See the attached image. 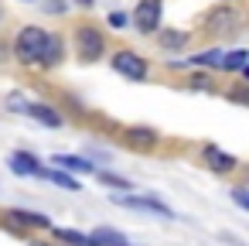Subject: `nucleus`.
Here are the masks:
<instances>
[{"label": "nucleus", "mask_w": 249, "mask_h": 246, "mask_svg": "<svg viewBox=\"0 0 249 246\" xmlns=\"http://www.w3.org/2000/svg\"><path fill=\"white\" fill-rule=\"evenodd\" d=\"M45 41H48V31H41V28H21V35L14 41V55L24 65H38L41 52H45Z\"/></svg>", "instance_id": "nucleus-1"}, {"label": "nucleus", "mask_w": 249, "mask_h": 246, "mask_svg": "<svg viewBox=\"0 0 249 246\" xmlns=\"http://www.w3.org/2000/svg\"><path fill=\"white\" fill-rule=\"evenodd\" d=\"M75 48H79V58H82V62H96V58L106 52L103 35H99L96 28H79V31H75Z\"/></svg>", "instance_id": "nucleus-2"}, {"label": "nucleus", "mask_w": 249, "mask_h": 246, "mask_svg": "<svg viewBox=\"0 0 249 246\" xmlns=\"http://www.w3.org/2000/svg\"><path fill=\"white\" fill-rule=\"evenodd\" d=\"M133 24L140 35H154L160 28V0H140L133 11Z\"/></svg>", "instance_id": "nucleus-3"}, {"label": "nucleus", "mask_w": 249, "mask_h": 246, "mask_svg": "<svg viewBox=\"0 0 249 246\" xmlns=\"http://www.w3.org/2000/svg\"><path fill=\"white\" fill-rule=\"evenodd\" d=\"M7 103H11L18 113H28V116L41 120L45 127H62V116H58V110H52V106H45V103H24L21 96H11Z\"/></svg>", "instance_id": "nucleus-4"}, {"label": "nucleus", "mask_w": 249, "mask_h": 246, "mask_svg": "<svg viewBox=\"0 0 249 246\" xmlns=\"http://www.w3.org/2000/svg\"><path fill=\"white\" fill-rule=\"evenodd\" d=\"M113 69H116L120 76L133 79V82L147 79V62H143L140 55H133V52H113Z\"/></svg>", "instance_id": "nucleus-5"}, {"label": "nucleus", "mask_w": 249, "mask_h": 246, "mask_svg": "<svg viewBox=\"0 0 249 246\" xmlns=\"http://www.w3.org/2000/svg\"><path fill=\"white\" fill-rule=\"evenodd\" d=\"M116 205H126V208H143V212H157V215H171V208L157 198H143V195H116L113 198Z\"/></svg>", "instance_id": "nucleus-6"}, {"label": "nucleus", "mask_w": 249, "mask_h": 246, "mask_svg": "<svg viewBox=\"0 0 249 246\" xmlns=\"http://www.w3.org/2000/svg\"><path fill=\"white\" fill-rule=\"evenodd\" d=\"M11 171H14V174H41V164H38V157H35V154L18 151V154L11 157Z\"/></svg>", "instance_id": "nucleus-7"}, {"label": "nucleus", "mask_w": 249, "mask_h": 246, "mask_svg": "<svg viewBox=\"0 0 249 246\" xmlns=\"http://www.w3.org/2000/svg\"><path fill=\"white\" fill-rule=\"evenodd\" d=\"M7 219H11L14 226H31V229H48V226H52L41 212H24V208H14Z\"/></svg>", "instance_id": "nucleus-8"}, {"label": "nucleus", "mask_w": 249, "mask_h": 246, "mask_svg": "<svg viewBox=\"0 0 249 246\" xmlns=\"http://www.w3.org/2000/svg\"><path fill=\"white\" fill-rule=\"evenodd\" d=\"M58 62H62V38L48 35V41H45V52H41V62H38V65H45V69H55Z\"/></svg>", "instance_id": "nucleus-9"}, {"label": "nucleus", "mask_w": 249, "mask_h": 246, "mask_svg": "<svg viewBox=\"0 0 249 246\" xmlns=\"http://www.w3.org/2000/svg\"><path fill=\"white\" fill-rule=\"evenodd\" d=\"M205 161H208L212 171H232V168H235V157H232V154H222V151H215V147H205Z\"/></svg>", "instance_id": "nucleus-10"}, {"label": "nucleus", "mask_w": 249, "mask_h": 246, "mask_svg": "<svg viewBox=\"0 0 249 246\" xmlns=\"http://www.w3.org/2000/svg\"><path fill=\"white\" fill-rule=\"evenodd\" d=\"M55 164L65 168V171H75V174H89L92 171V164L86 157H72V154H55Z\"/></svg>", "instance_id": "nucleus-11"}, {"label": "nucleus", "mask_w": 249, "mask_h": 246, "mask_svg": "<svg viewBox=\"0 0 249 246\" xmlns=\"http://www.w3.org/2000/svg\"><path fill=\"white\" fill-rule=\"evenodd\" d=\"M55 239H58V243H69V246H96L92 236L75 232V229H55Z\"/></svg>", "instance_id": "nucleus-12"}, {"label": "nucleus", "mask_w": 249, "mask_h": 246, "mask_svg": "<svg viewBox=\"0 0 249 246\" xmlns=\"http://www.w3.org/2000/svg\"><path fill=\"white\" fill-rule=\"evenodd\" d=\"M92 243H96V246H126V239H123L116 229H96V232H92Z\"/></svg>", "instance_id": "nucleus-13"}, {"label": "nucleus", "mask_w": 249, "mask_h": 246, "mask_svg": "<svg viewBox=\"0 0 249 246\" xmlns=\"http://www.w3.org/2000/svg\"><path fill=\"white\" fill-rule=\"evenodd\" d=\"M195 62H198V65H212V69H222V62H225V52L212 48V52H205V55H195Z\"/></svg>", "instance_id": "nucleus-14"}, {"label": "nucleus", "mask_w": 249, "mask_h": 246, "mask_svg": "<svg viewBox=\"0 0 249 246\" xmlns=\"http://www.w3.org/2000/svg\"><path fill=\"white\" fill-rule=\"evenodd\" d=\"M130 144L133 147H154L157 137H154V130H130Z\"/></svg>", "instance_id": "nucleus-15"}, {"label": "nucleus", "mask_w": 249, "mask_h": 246, "mask_svg": "<svg viewBox=\"0 0 249 246\" xmlns=\"http://www.w3.org/2000/svg\"><path fill=\"white\" fill-rule=\"evenodd\" d=\"M184 41H188L184 31H164V35H160V45H164V48H181Z\"/></svg>", "instance_id": "nucleus-16"}, {"label": "nucleus", "mask_w": 249, "mask_h": 246, "mask_svg": "<svg viewBox=\"0 0 249 246\" xmlns=\"http://www.w3.org/2000/svg\"><path fill=\"white\" fill-rule=\"evenodd\" d=\"M246 52H229L225 55V62H222V69H232V72H239V69H246Z\"/></svg>", "instance_id": "nucleus-17"}, {"label": "nucleus", "mask_w": 249, "mask_h": 246, "mask_svg": "<svg viewBox=\"0 0 249 246\" xmlns=\"http://www.w3.org/2000/svg\"><path fill=\"white\" fill-rule=\"evenodd\" d=\"M48 178H52L55 185H62V188H69V191H75V188H79V185H75V181H72V178H69L65 171H52Z\"/></svg>", "instance_id": "nucleus-18"}, {"label": "nucleus", "mask_w": 249, "mask_h": 246, "mask_svg": "<svg viewBox=\"0 0 249 246\" xmlns=\"http://www.w3.org/2000/svg\"><path fill=\"white\" fill-rule=\"evenodd\" d=\"M232 198H235L239 208H249V195H246V188H232Z\"/></svg>", "instance_id": "nucleus-19"}, {"label": "nucleus", "mask_w": 249, "mask_h": 246, "mask_svg": "<svg viewBox=\"0 0 249 246\" xmlns=\"http://www.w3.org/2000/svg\"><path fill=\"white\" fill-rule=\"evenodd\" d=\"M103 181L113 185V188H130V181H126V178H116V174H103Z\"/></svg>", "instance_id": "nucleus-20"}, {"label": "nucleus", "mask_w": 249, "mask_h": 246, "mask_svg": "<svg viewBox=\"0 0 249 246\" xmlns=\"http://www.w3.org/2000/svg\"><path fill=\"white\" fill-rule=\"evenodd\" d=\"M109 24H113V28H123V24H126V14H120V11H109Z\"/></svg>", "instance_id": "nucleus-21"}, {"label": "nucleus", "mask_w": 249, "mask_h": 246, "mask_svg": "<svg viewBox=\"0 0 249 246\" xmlns=\"http://www.w3.org/2000/svg\"><path fill=\"white\" fill-rule=\"evenodd\" d=\"M79 4H82V7H89V4H92V0H79Z\"/></svg>", "instance_id": "nucleus-22"}]
</instances>
